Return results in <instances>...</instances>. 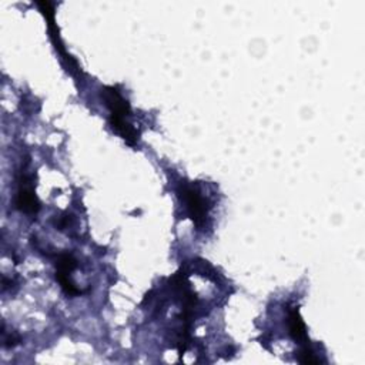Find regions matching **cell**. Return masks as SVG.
Wrapping results in <instances>:
<instances>
[{
    "instance_id": "obj_1",
    "label": "cell",
    "mask_w": 365,
    "mask_h": 365,
    "mask_svg": "<svg viewBox=\"0 0 365 365\" xmlns=\"http://www.w3.org/2000/svg\"><path fill=\"white\" fill-rule=\"evenodd\" d=\"M101 97L110 111L108 123L110 127L131 147L137 145L138 133L128 121L131 114L128 101L121 96V93L114 86H106L101 88Z\"/></svg>"
},
{
    "instance_id": "obj_2",
    "label": "cell",
    "mask_w": 365,
    "mask_h": 365,
    "mask_svg": "<svg viewBox=\"0 0 365 365\" xmlns=\"http://www.w3.org/2000/svg\"><path fill=\"white\" fill-rule=\"evenodd\" d=\"M180 197L182 198L187 212L190 215V218L192 220L194 225L198 230H202L207 225V220H208V202L207 200L201 195L200 190L195 188L194 185L190 184H182L178 190Z\"/></svg>"
},
{
    "instance_id": "obj_3",
    "label": "cell",
    "mask_w": 365,
    "mask_h": 365,
    "mask_svg": "<svg viewBox=\"0 0 365 365\" xmlns=\"http://www.w3.org/2000/svg\"><path fill=\"white\" fill-rule=\"evenodd\" d=\"M14 205L24 214L36 215L40 210V202L34 191L33 181L26 174H20L17 180V191L14 197Z\"/></svg>"
},
{
    "instance_id": "obj_4",
    "label": "cell",
    "mask_w": 365,
    "mask_h": 365,
    "mask_svg": "<svg viewBox=\"0 0 365 365\" xmlns=\"http://www.w3.org/2000/svg\"><path fill=\"white\" fill-rule=\"evenodd\" d=\"M77 261L76 258L68 252H61L57 255L56 259V279L60 284L61 289L70 295H78L81 294V289L76 287V284L71 281V272L76 269Z\"/></svg>"
},
{
    "instance_id": "obj_5",
    "label": "cell",
    "mask_w": 365,
    "mask_h": 365,
    "mask_svg": "<svg viewBox=\"0 0 365 365\" xmlns=\"http://www.w3.org/2000/svg\"><path fill=\"white\" fill-rule=\"evenodd\" d=\"M288 329L294 341L301 344V346H309L305 324L298 312V308L288 309Z\"/></svg>"
}]
</instances>
